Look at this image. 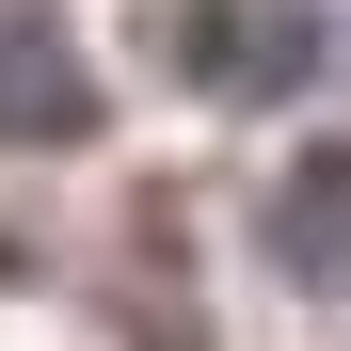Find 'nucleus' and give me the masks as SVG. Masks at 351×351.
I'll return each mask as SVG.
<instances>
[{
  "label": "nucleus",
  "mask_w": 351,
  "mask_h": 351,
  "mask_svg": "<svg viewBox=\"0 0 351 351\" xmlns=\"http://www.w3.org/2000/svg\"><path fill=\"white\" fill-rule=\"evenodd\" d=\"M160 48H176L192 80H223V96H287V80L319 64L304 0H176V16H160Z\"/></svg>",
  "instance_id": "1"
},
{
  "label": "nucleus",
  "mask_w": 351,
  "mask_h": 351,
  "mask_svg": "<svg viewBox=\"0 0 351 351\" xmlns=\"http://www.w3.org/2000/svg\"><path fill=\"white\" fill-rule=\"evenodd\" d=\"M287 271H304V287H351V160H304V176H287Z\"/></svg>",
  "instance_id": "2"
}]
</instances>
